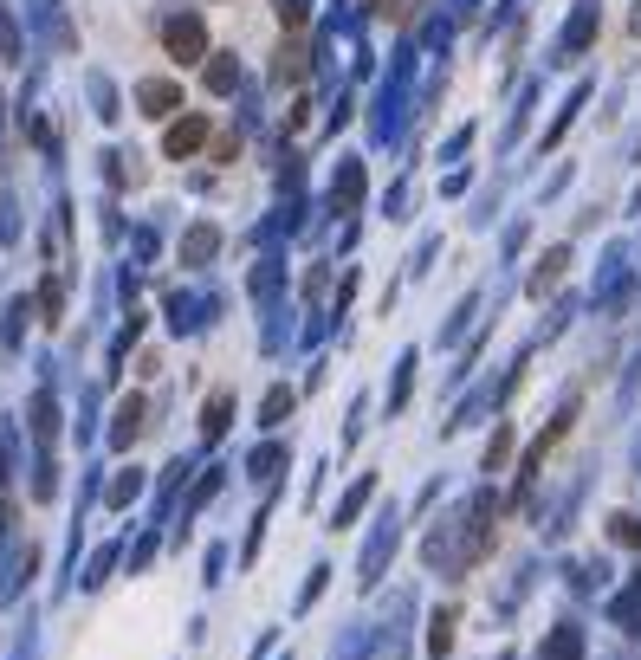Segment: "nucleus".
Masks as SVG:
<instances>
[{
	"label": "nucleus",
	"instance_id": "nucleus-1",
	"mask_svg": "<svg viewBox=\"0 0 641 660\" xmlns=\"http://www.w3.org/2000/svg\"><path fill=\"white\" fill-rule=\"evenodd\" d=\"M201 143H208V117H182V123L169 130V143H162V149H169V156L182 162V156H195Z\"/></svg>",
	"mask_w": 641,
	"mask_h": 660
},
{
	"label": "nucleus",
	"instance_id": "nucleus-2",
	"mask_svg": "<svg viewBox=\"0 0 641 660\" xmlns=\"http://www.w3.org/2000/svg\"><path fill=\"white\" fill-rule=\"evenodd\" d=\"M169 52H175V59H201V26L195 20H175L169 26Z\"/></svg>",
	"mask_w": 641,
	"mask_h": 660
},
{
	"label": "nucleus",
	"instance_id": "nucleus-3",
	"mask_svg": "<svg viewBox=\"0 0 641 660\" xmlns=\"http://www.w3.org/2000/svg\"><path fill=\"white\" fill-rule=\"evenodd\" d=\"M143 110H149V117H169V110H175V85H143Z\"/></svg>",
	"mask_w": 641,
	"mask_h": 660
}]
</instances>
